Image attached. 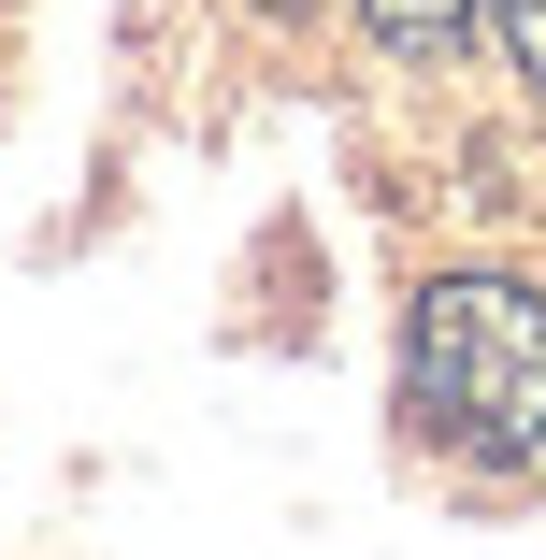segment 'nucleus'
<instances>
[{"label": "nucleus", "mask_w": 546, "mask_h": 560, "mask_svg": "<svg viewBox=\"0 0 546 560\" xmlns=\"http://www.w3.org/2000/svg\"><path fill=\"white\" fill-rule=\"evenodd\" d=\"M475 15H489V0H360V30H374L388 58H461Z\"/></svg>", "instance_id": "obj_2"}, {"label": "nucleus", "mask_w": 546, "mask_h": 560, "mask_svg": "<svg viewBox=\"0 0 546 560\" xmlns=\"http://www.w3.org/2000/svg\"><path fill=\"white\" fill-rule=\"evenodd\" d=\"M403 417L461 460H546V288L431 273L403 302Z\"/></svg>", "instance_id": "obj_1"}, {"label": "nucleus", "mask_w": 546, "mask_h": 560, "mask_svg": "<svg viewBox=\"0 0 546 560\" xmlns=\"http://www.w3.org/2000/svg\"><path fill=\"white\" fill-rule=\"evenodd\" d=\"M489 30H503V58H518V86L546 101V0H489Z\"/></svg>", "instance_id": "obj_3"}]
</instances>
